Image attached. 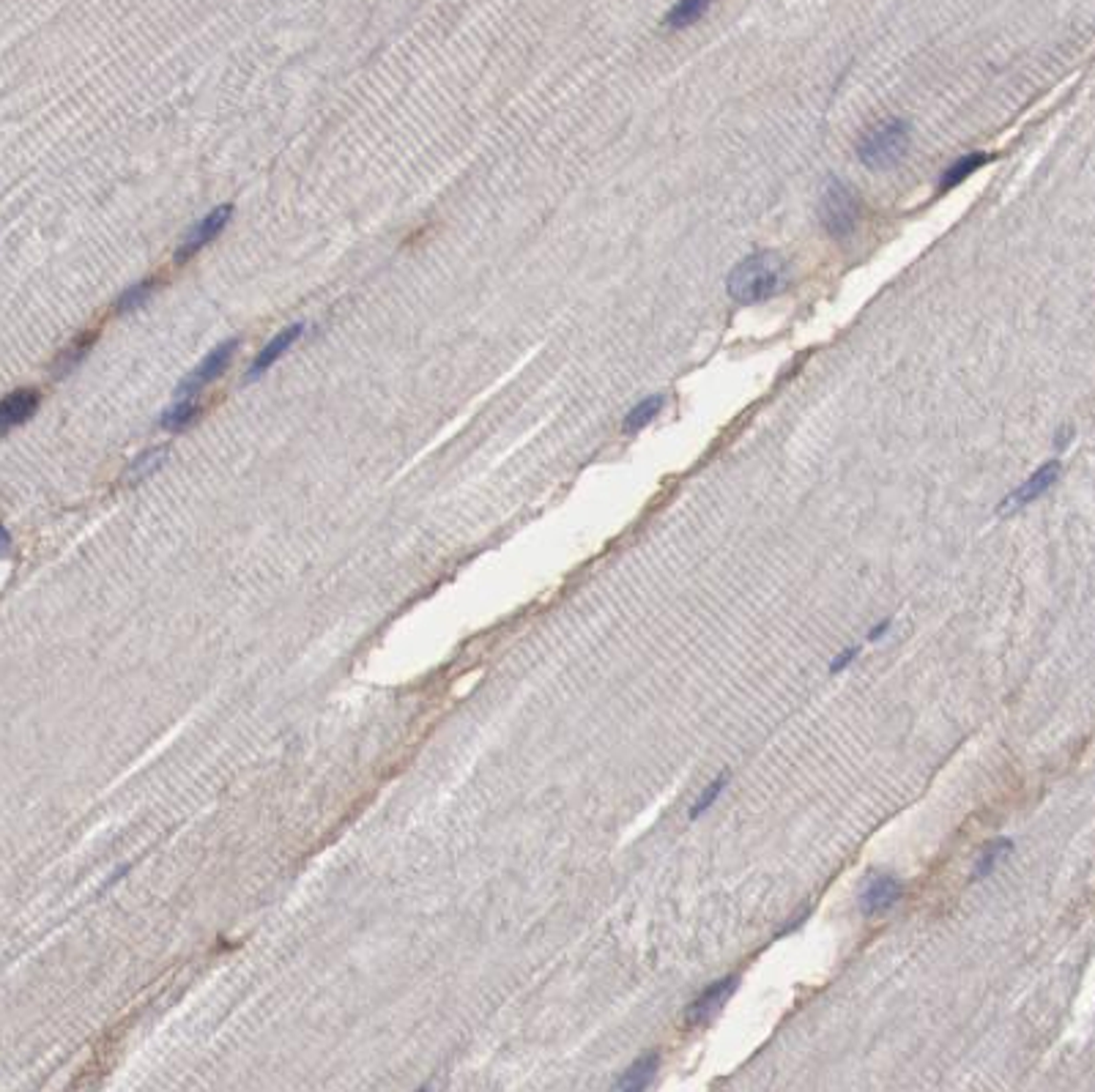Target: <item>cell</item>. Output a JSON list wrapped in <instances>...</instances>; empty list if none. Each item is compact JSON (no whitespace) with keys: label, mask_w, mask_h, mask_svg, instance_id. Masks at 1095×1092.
Wrapping results in <instances>:
<instances>
[{"label":"cell","mask_w":1095,"mask_h":1092,"mask_svg":"<svg viewBox=\"0 0 1095 1092\" xmlns=\"http://www.w3.org/2000/svg\"><path fill=\"white\" fill-rule=\"evenodd\" d=\"M710 3L712 0H679L672 11L666 14V28L679 31V28H688L693 22H698V19L707 14Z\"/></svg>","instance_id":"13"},{"label":"cell","mask_w":1095,"mask_h":1092,"mask_svg":"<svg viewBox=\"0 0 1095 1092\" xmlns=\"http://www.w3.org/2000/svg\"><path fill=\"white\" fill-rule=\"evenodd\" d=\"M302 331H305V324H293V326H288V329H283V331H280L277 337H271L269 343L263 345V351H261V353L255 356V362H252V367H250V370H247V378H250V381H255V378H261V375H263V373L269 370L271 364L277 362V359H280V356H283V353L288 351L290 345H293V343H296V340H299V337H302Z\"/></svg>","instance_id":"8"},{"label":"cell","mask_w":1095,"mask_h":1092,"mask_svg":"<svg viewBox=\"0 0 1095 1092\" xmlns=\"http://www.w3.org/2000/svg\"><path fill=\"white\" fill-rule=\"evenodd\" d=\"M154 290H156L154 280H143V283H137V285H132L129 290H124V293L118 296L116 309L118 312H135V309H140L143 305H148V299L154 296Z\"/></svg>","instance_id":"16"},{"label":"cell","mask_w":1095,"mask_h":1092,"mask_svg":"<svg viewBox=\"0 0 1095 1092\" xmlns=\"http://www.w3.org/2000/svg\"><path fill=\"white\" fill-rule=\"evenodd\" d=\"M91 345H94V334H82L80 340H75V345H72L69 351H63V356L58 359L56 375H66V373H72V370H75V367L82 362V356L91 351Z\"/></svg>","instance_id":"18"},{"label":"cell","mask_w":1095,"mask_h":1092,"mask_svg":"<svg viewBox=\"0 0 1095 1092\" xmlns=\"http://www.w3.org/2000/svg\"><path fill=\"white\" fill-rule=\"evenodd\" d=\"M857 647H849V649H844L835 660H833V666H830V673H838V671H844L852 660H855V654H857Z\"/></svg>","instance_id":"21"},{"label":"cell","mask_w":1095,"mask_h":1092,"mask_svg":"<svg viewBox=\"0 0 1095 1092\" xmlns=\"http://www.w3.org/2000/svg\"><path fill=\"white\" fill-rule=\"evenodd\" d=\"M197 414H200L197 400H193V398H178V400L162 414L159 424H162L165 430H171V433H181V430H187V427L197 420Z\"/></svg>","instance_id":"12"},{"label":"cell","mask_w":1095,"mask_h":1092,"mask_svg":"<svg viewBox=\"0 0 1095 1092\" xmlns=\"http://www.w3.org/2000/svg\"><path fill=\"white\" fill-rule=\"evenodd\" d=\"M657 1062H660V1057H657V1054H647V1057L635 1059L633 1065L622 1073V1079L616 1081L614 1087L616 1090H630V1092L650 1087L652 1076L657 1073Z\"/></svg>","instance_id":"11"},{"label":"cell","mask_w":1095,"mask_h":1092,"mask_svg":"<svg viewBox=\"0 0 1095 1092\" xmlns=\"http://www.w3.org/2000/svg\"><path fill=\"white\" fill-rule=\"evenodd\" d=\"M165 458H168V449H165V446H159V449H148V452H143V455H140V458L132 463L129 474H132V479L148 477V474H154L156 468L165 463Z\"/></svg>","instance_id":"20"},{"label":"cell","mask_w":1095,"mask_h":1092,"mask_svg":"<svg viewBox=\"0 0 1095 1092\" xmlns=\"http://www.w3.org/2000/svg\"><path fill=\"white\" fill-rule=\"evenodd\" d=\"M231 216H233L231 203H222V206H217V209L209 211L197 225L190 228L187 239L181 241V247L175 249V261H187V258L197 255L203 247H209L214 239L225 230V225L231 222Z\"/></svg>","instance_id":"5"},{"label":"cell","mask_w":1095,"mask_h":1092,"mask_svg":"<svg viewBox=\"0 0 1095 1092\" xmlns=\"http://www.w3.org/2000/svg\"><path fill=\"white\" fill-rule=\"evenodd\" d=\"M1008 852H1014V843L1005 841V838H997L992 846H986L983 854H980L978 865H975V879L989 876V874L997 868V862L1002 860V857H1008Z\"/></svg>","instance_id":"17"},{"label":"cell","mask_w":1095,"mask_h":1092,"mask_svg":"<svg viewBox=\"0 0 1095 1092\" xmlns=\"http://www.w3.org/2000/svg\"><path fill=\"white\" fill-rule=\"evenodd\" d=\"M909 143H912V126L901 118H890L860 137L857 156L871 171H887L906 156Z\"/></svg>","instance_id":"2"},{"label":"cell","mask_w":1095,"mask_h":1092,"mask_svg":"<svg viewBox=\"0 0 1095 1092\" xmlns=\"http://www.w3.org/2000/svg\"><path fill=\"white\" fill-rule=\"evenodd\" d=\"M787 283V261L778 252H756L731 268L726 290H729L731 299H737L742 305H759V302L772 299L775 293H781Z\"/></svg>","instance_id":"1"},{"label":"cell","mask_w":1095,"mask_h":1092,"mask_svg":"<svg viewBox=\"0 0 1095 1092\" xmlns=\"http://www.w3.org/2000/svg\"><path fill=\"white\" fill-rule=\"evenodd\" d=\"M39 408V392L34 389H17L11 392L3 405H0V417H3V433H11L17 424L28 421Z\"/></svg>","instance_id":"10"},{"label":"cell","mask_w":1095,"mask_h":1092,"mask_svg":"<svg viewBox=\"0 0 1095 1092\" xmlns=\"http://www.w3.org/2000/svg\"><path fill=\"white\" fill-rule=\"evenodd\" d=\"M236 345H239V340H225V343L217 345L212 353H209L203 362L197 364L193 373L184 378V381L178 383V389H175V398H190V395H194L197 389H203L206 383L217 381V378H219V375L228 370V364H231L233 353H236Z\"/></svg>","instance_id":"4"},{"label":"cell","mask_w":1095,"mask_h":1092,"mask_svg":"<svg viewBox=\"0 0 1095 1092\" xmlns=\"http://www.w3.org/2000/svg\"><path fill=\"white\" fill-rule=\"evenodd\" d=\"M899 899H901V884L896 876H874L865 884L860 906L865 915H879V912H887Z\"/></svg>","instance_id":"9"},{"label":"cell","mask_w":1095,"mask_h":1092,"mask_svg":"<svg viewBox=\"0 0 1095 1092\" xmlns=\"http://www.w3.org/2000/svg\"><path fill=\"white\" fill-rule=\"evenodd\" d=\"M1057 477H1060V463H1057V460L1046 463V466H1040L1033 477L1027 479L1024 485H1018L1016 490H1014L1011 496L999 504V512H1002V515H1008V512H1016V510H1021L1024 504H1030V501L1040 498L1043 493H1046V490H1049V488H1052V485H1055Z\"/></svg>","instance_id":"6"},{"label":"cell","mask_w":1095,"mask_h":1092,"mask_svg":"<svg viewBox=\"0 0 1095 1092\" xmlns=\"http://www.w3.org/2000/svg\"><path fill=\"white\" fill-rule=\"evenodd\" d=\"M890 625H893L890 619H887V622H882V625H877V627L871 630V635H868V638H871V641H879V638H882L884 632L890 630Z\"/></svg>","instance_id":"22"},{"label":"cell","mask_w":1095,"mask_h":1092,"mask_svg":"<svg viewBox=\"0 0 1095 1092\" xmlns=\"http://www.w3.org/2000/svg\"><path fill=\"white\" fill-rule=\"evenodd\" d=\"M989 162V156L986 153H970V156H964V159H959V162H953L947 171H945V175H942L940 181V190H953L956 184H961L967 175H972V172L978 171V168H983Z\"/></svg>","instance_id":"14"},{"label":"cell","mask_w":1095,"mask_h":1092,"mask_svg":"<svg viewBox=\"0 0 1095 1092\" xmlns=\"http://www.w3.org/2000/svg\"><path fill=\"white\" fill-rule=\"evenodd\" d=\"M734 989H737V977H720V980H715L712 986H707L701 994L693 999V1005L688 1008V1013H685V1021L688 1024H701V1021H707L723 1002H726V996L734 994Z\"/></svg>","instance_id":"7"},{"label":"cell","mask_w":1095,"mask_h":1092,"mask_svg":"<svg viewBox=\"0 0 1095 1092\" xmlns=\"http://www.w3.org/2000/svg\"><path fill=\"white\" fill-rule=\"evenodd\" d=\"M819 216H822V225L830 236H835V239L852 236L857 222H860L857 194L841 181H830L825 194H822V203H819Z\"/></svg>","instance_id":"3"},{"label":"cell","mask_w":1095,"mask_h":1092,"mask_svg":"<svg viewBox=\"0 0 1095 1092\" xmlns=\"http://www.w3.org/2000/svg\"><path fill=\"white\" fill-rule=\"evenodd\" d=\"M660 408H663V398H660V395H652V398H647V400H641L638 405H633L630 414L625 417V433H635V430L647 427V424L660 414Z\"/></svg>","instance_id":"15"},{"label":"cell","mask_w":1095,"mask_h":1092,"mask_svg":"<svg viewBox=\"0 0 1095 1092\" xmlns=\"http://www.w3.org/2000/svg\"><path fill=\"white\" fill-rule=\"evenodd\" d=\"M726 781H729V772L718 775V778H715V781H712V784L707 785L704 791H701V797H698V800H696V803H693V808H691V819H698L701 813H707V810H710L712 805H715V800L723 794V788H726Z\"/></svg>","instance_id":"19"}]
</instances>
